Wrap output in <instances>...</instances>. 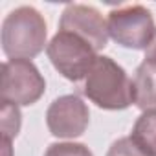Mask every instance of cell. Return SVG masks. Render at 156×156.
Segmentation results:
<instances>
[{"mask_svg":"<svg viewBox=\"0 0 156 156\" xmlns=\"http://www.w3.org/2000/svg\"><path fill=\"white\" fill-rule=\"evenodd\" d=\"M53 68L68 81H81L88 75L98 55L96 50L79 35L59 30L46 46Z\"/></svg>","mask_w":156,"mask_h":156,"instance_id":"obj_3","label":"cell"},{"mask_svg":"<svg viewBox=\"0 0 156 156\" xmlns=\"http://www.w3.org/2000/svg\"><path fill=\"white\" fill-rule=\"evenodd\" d=\"M130 140L147 154L156 156V110L143 112L130 132Z\"/></svg>","mask_w":156,"mask_h":156,"instance_id":"obj_9","label":"cell"},{"mask_svg":"<svg viewBox=\"0 0 156 156\" xmlns=\"http://www.w3.org/2000/svg\"><path fill=\"white\" fill-rule=\"evenodd\" d=\"M132 103L143 112L156 110V64L143 61L132 77Z\"/></svg>","mask_w":156,"mask_h":156,"instance_id":"obj_8","label":"cell"},{"mask_svg":"<svg viewBox=\"0 0 156 156\" xmlns=\"http://www.w3.org/2000/svg\"><path fill=\"white\" fill-rule=\"evenodd\" d=\"M61 30L79 35L96 51L103 50L108 42V24L94 6L68 4L61 15Z\"/></svg>","mask_w":156,"mask_h":156,"instance_id":"obj_7","label":"cell"},{"mask_svg":"<svg viewBox=\"0 0 156 156\" xmlns=\"http://www.w3.org/2000/svg\"><path fill=\"white\" fill-rule=\"evenodd\" d=\"M85 96L105 110H123L132 105V81L110 57L98 55L85 77Z\"/></svg>","mask_w":156,"mask_h":156,"instance_id":"obj_1","label":"cell"},{"mask_svg":"<svg viewBox=\"0 0 156 156\" xmlns=\"http://www.w3.org/2000/svg\"><path fill=\"white\" fill-rule=\"evenodd\" d=\"M145 61H149V62L156 64V33H154V37H152L151 44H149V46H147V50H145Z\"/></svg>","mask_w":156,"mask_h":156,"instance_id":"obj_13","label":"cell"},{"mask_svg":"<svg viewBox=\"0 0 156 156\" xmlns=\"http://www.w3.org/2000/svg\"><path fill=\"white\" fill-rule=\"evenodd\" d=\"M44 156H94V154L83 143L64 141V143H51L46 149Z\"/></svg>","mask_w":156,"mask_h":156,"instance_id":"obj_11","label":"cell"},{"mask_svg":"<svg viewBox=\"0 0 156 156\" xmlns=\"http://www.w3.org/2000/svg\"><path fill=\"white\" fill-rule=\"evenodd\" d=\"M108 37L132 50H147L156 28L151 11L141 4H127L108 13Z\"/></svg>","mask_w":156,"mask_h":156,"instance_id":"obj_5","label":"cell"},{"mask_svg":"<svg viewBox=\"0 0 156 156\" xmlns=\"http://www.w3.org/2000/svg\"><path fill=\"white\" fill-rule=\"evenodd\" d=\"M90 121L87 103L75 94L57 98L46 112V125L57 138H77L81 136Z\"/></svg>","mask_w":156,"mask_h":156,"instance_id":"obj_6","label":"cell"},{"mask_svg":"<svg viewBox=\"0 0 156 156\" xmlns=\"http://www.w3.org/2000/svg\"><path fill=\"white\" fill-rule=\"evenodd\" d=\"M20 130V110L17 105L2 101L0 108V132H2V141L11 143L13 138H17Z\"/></svg>","mask_w":156,"mask_h":156,"instance_id":"obj_10","label":"cell"},{"mask_svg":"<svg viewBox=\"0 0 156 156\" xmlns=\"http://www.w3.org/2000/svg\"><path fill=\"white\" fill-rule=\"evenodd\" d=\"M107 156H147V154H145V152L130 140V136H129V138H119V140H116V141L110 145Z\"/></svg>","mask_w":156,"mask_h":156,"instance_id":"obj_12","label":"cell"},{"mask_svg":"<svg viewBox=\"0 0 156 156\" xmlns=\"http://www.w3.org/2000/svg\"><path fill=\"white\" fill-rule=\"evenodd\" d=\"M46 20L31 6H20L2 22V50L9 59H33L46 44Z\"/></svg>","mask_w":156,"mask_h":156,"instance_id":"obj_2","label":"cell"},{"mask_svg":"<svg viewBox=\"0 0 156 156\" xmlns=\"http://www.w3.org/2000/svg\"><path fill=\"white\" fill-rule=\"evenodd\" d=\"M46 90L39 68L28 59H9L0 68V99L17 107L37 103Z\"/></svg>","mask_w":156,"mask_h":156,"instance_id":"obj_4","label":"cell"}]
</instances>
